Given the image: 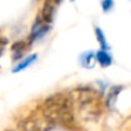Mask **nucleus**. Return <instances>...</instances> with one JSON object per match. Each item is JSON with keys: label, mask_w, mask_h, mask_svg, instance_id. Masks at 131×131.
<instances>
[{"label": "nucleus", "mask_w": 131, "mask_h": 131, "mask_svg": "<svg viewBox=\"0 0 131 131\" xmlns=\"http://www.w3.org/2000/svg\"><path fill=\"white\" fill-rule=\"evenodd\" d=\"M41 114L54 126L62 125L70 128L76 126L75 111L71 98L63 93H57L46 98L41 105Z\"/></svg>", "instance_id": "nucleus-1"}, {"label": "nucleus", "mask_w": 131, "mask_h": 131, "mask_svg": "<svg viewBox=\"0 0 131 131\" xmlns=\"http://www.w3.org/2000/svg\"><path fill=\"white\" fill-rule=\"evenodd\" d=\"M73 111H77L84 119H95L102 113V105L98 93L88 86L79 88L70 93Z\"/></svg>", "instance_id": "nucleus-2"}, {"label": "nucleus", "mask_w": 131, "mask_h": 131, "mask_svg": "<svg viewBox=\"0 0 131 131\" xmlns=\"http://www.w3.org/2000/svg\"><path fill=\"white\" fill-rule=\"evenodd\" d=\"M18 127L21 131H49L54 127V125L42 114H32L23 118L18 123Z\"/></svg>", "instance_id": "nucleus-3"}, {"label": "nucleus", "mask_w": 131, "mask_h": 131, "mask_svg": "<svg viewBox=\"0 0 131 131\" xmlns=\"http://www.w3.org/2000/svg\"><path fill=\"white\" fill-rule=\"evenodd\" d=\"M55 7L57 3H51V2H46L42 7V19L45 23H50L54 18V13H55Z\"/></svg>", "instance_id": "nucleus-4"}, {"label": "nucleus", "mask_w": 131, "mask_h": 131, "mask_svg": "<svg viewBox=\"0 0 131 131\" xmlns=\"http://www.w3.org/2000/svg\"><path fill=\"white\" fill-rule=\"evenodd\" d=\"M25 49H26V42L23 41H17L16 44H13L12 46V51H13V59L17 60L22 57V54L25 53Z\"/></svg>", "instance_id": "nucleus-5"}, {"label": "nucleus", "mask_w": 131, "mask_h": 131, "mask_svg": "<svg viewBox=\"0 0 131 131\" xmlns=\"http://www.w3.org/2000/svg\"><path fill=\"white\" fill-rule=\"evenodd\" d=\"M96 59H98V62L103 66V67H107V66H109L112 63V57L108 54V51H105L103 49H100L96 53Z\"/></svg>", "instance_id": "nucleus-6"}, {"label": "nucleus", "mask_w": 131, "mask_h": 131, "mask_svg": "<svg viewBox=\"0 0 131 131\" xmlns=\"http://www.w3.org/2000/svg\"><path fill=\"white\" fill-rule=\"evenodd\" d=\"M36 60V55L34 54V55H30L28 58H26L25 60H22L18 66H17V67L13 70V72H18V71H21V70H25L26 67H27V66H30L32 62H35Z\"/></svg>", "instance_id": "nucleus-7"}, {"label": "nucleus", "mask_w": 131, "mask_h": 131, "mask_svg": "<svg viewBox=\"0 0 131 131\" xmlns=\"http://www.w3.org/2000/svg\"><path fill=\"white\" fill-rule=\"evenodd\" d=\"M94 60H95V55L91 54V53H85L81 57V63L85 66V67H93Z\"/></svg>", "instance_id": "nucleus-8"}, {"label": "nucleus", "mask_w": 131, "mask_h": 131, "mask_svg": "<svg viewBox=\"0 0 131 131\" xmlns=\"http://www.w3.org/2000/svg\"><path fill=\"white\" fill-rule=\"evenodd\" d=\"M118 91H121V88L119 86H113L111 90H109V94H108V104L109 105H113L114 102H116V98L118 95Z\"/></svg>", "instance_id": "nucleus-9"}, {"label": "nucleus", "mask_w": 131, "mask_h": 131, "mask_svg": "<svg viewBox=\"0 0 131 131\" xmlns=\"http://www.w3.org/2000/svg\"><path fill=\"white\" fill-rule=\"evenodd\" d=\"M95 35H96V39H98L99 44L103 46V50H105V49L108 48V45H107V42H105V39H104V35H103L102 30H100V28H95Z\"/></svg>", "instance_id": "nucleus-10"}, {"label": "nucleus", "mask_w": 131, "mask_h": 131, "mask_svg": "<svg viewBox=\"0 0 131 131\" xmlns=\"http://www.w3.org/2000/svg\"><path fill=\"white\" fill-rule=\"evenodd\" d=\"M112 5H113V3H112V2H104V3H102V7L104 8V10H105V12H107V10H108V8H109V7H112Z\"/></svg>", "instance_id": "nucleus-11"}]
</instances>
